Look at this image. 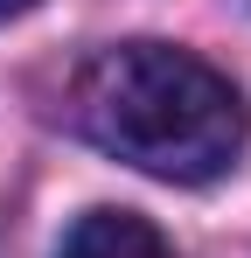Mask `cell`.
I'll return each instance as SVG.
<instances>
[{"mask_svg": "<svg viewBox=\"0 0 251 258\" xmlns=\"http://www.w3.org/2000/svg\"><path fill=\"white\" fill-rule=\"evenodd\" d=\"M70 126L154 181H216L237 168L251 112L237 84L174 42H112L70 77Z\"/></svg>", "mask_w": 251, "mask_h": 258, "instance_id": "6da1fadb", "label": "cell"}, {"mask_svg": "<svg viewBox=\"0 0 251 258\" xmlns=\"http://www.w3.org/2000/svg\"><path fill=\"white\" fill-rule=\"evenodd\" d=\"M56 258H174V251L140 210H84L63 230Z\"/></svg>", "mask_w": 251, "mask_h": 258, "instance_id": "7a4b0ae2", "label": "cell"}, {"mask_svg": "<svg viewBox=\"0 0 251 258\" xmlns=\"http://www.w3.org/2000/svg\"><path fill=\"white\" fill-rule=\"evenodd\" d=\"M28 7H35V0H0V14H28Z\"/></svg>", "mask_w": 251, "mask_h": 258, "instance_id": "3957f363", "label": "cell"}]
</instances>
